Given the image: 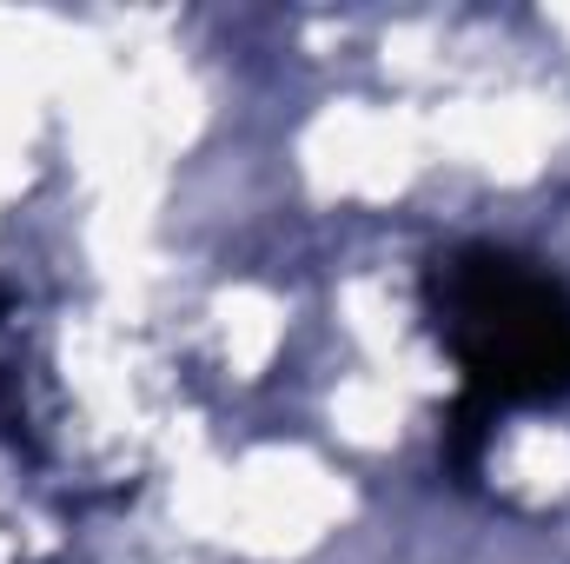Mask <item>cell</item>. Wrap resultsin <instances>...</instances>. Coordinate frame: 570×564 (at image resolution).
I'll return each instance as SVG.
<instances>
[{"label": "cell", "mask_w": 570, "mask_h": 564, "mask_svg": "<svg viewBox=\"0 0 570 564\" xmlns=\"http://www.w3.org/2000/svg\"><path fill=\"white\" fill-rule=\"evenodd\" d=\"M425 305L444 346L464 366V392L478 412L570 392V285L518 253L464 246L438 260Z\"/></svg>", "instance_id": "6da1fadb"}]
</instances>
